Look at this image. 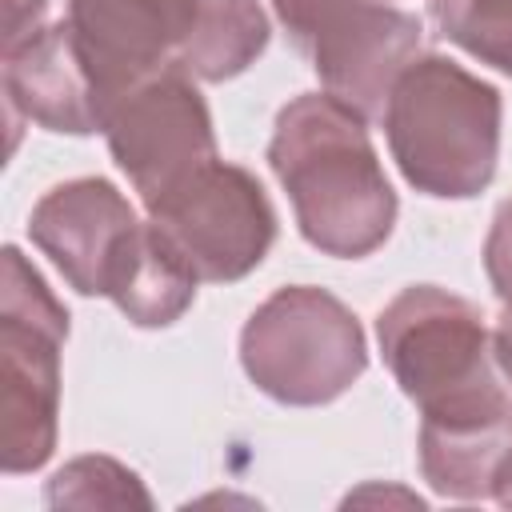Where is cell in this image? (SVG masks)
<instances>
[{
	"instance_id": "1",
	"label": "cell",
	"mask_w": 512,
	"mask_h": 512,
	"mask_svg": "<svg viewBox=\"0 0 512 512\" xmlns=\"http://www.w3.org/2000/svg\"><path fill=\"white\" fill-rule=\"evenodd\" d=\"M268 164L292 200L300 236L336 260L372 256L396 224V192L368 120L328 92L292 96L272 124Z\"/></svg>"
},
{
	"instance_id": "2",
	"label": "cell",
	"mask_w": 512,
	"mask_h": 512,
	"mask_svg": "<svg viewBox=\"0 0 512 512\" xmlns=\"http://www.w3.org/2000/svg\"><path fill=\"white\" fill-rule=\"evenodd\" d=\"M380 356L428 428L512 420V384L484 312L436 284H408L376 316Z\"/></svg>"
},
{
	"instance_id": "3",
	"label": "cell",
	"mask_w": 512,
	"mask_h": 512,
	"mask_svg": "<svg viewBox=\"0 0 512 512\" xmlns=\"http://www.w3.org/2000/svg\"><path fill=\"white\" fill-rule=\"evenodd\" d=\"M504 100L464 64L420 52L384 104V136L400 176L436 200L480 196L500 160Z\"/></svg>"
},
{
	"instance_id": "4",
	"label": "cell",
	"mask_w": 512,
	"mask_h": 512,
	"mask_svg": "<svg viewBox=\"0 0 512 512\" xmlns=\"http://www.w3.org/2000/svg\"><path fill=\"white\" fill-rule=\"evenodd\" d=\"M240 368L276 404H332L368 368L364 328L328 288L288 284L244 320Z\"/></svg>"
},
{
	"instance_id": "5",
	"label": "cell",
	"mask_w": 512,
	"mask_h": 512,
	"mask_svg": "<svg viewBox=\"0 0 512 512\" xmlns=\"http://www.w3.org/2000/svg\"><path fill=\"white\" fill-rule=\"evenodd\" d=\"M68 308L16 244L0 276V460L8 476L48 464L60 428V348Z\"/></svg>"
},
{
	"instance_id": "6",
	"label": "cell",
	"mask_w": 512,
	"mask_h": 512,
	"mask_svg": "<svg viewBox=\"0 0 512 512\" xmlns=\"http://www.w3.org/2000/svg\"><path fill=\"white\" fill-rule=\"evenodd\" d=\"M144 212L208 284L244 280L276 244V208L264 184L220 156Z\"/></svg>"
},
{
	"instance_id": "7",
	"label": "cell",
	"mask_w": 512,
	"mask_h": 512,
	"mask_svg": "<svg viewBox=\"0 0 512 512\" xmlns=\"http://www.w3.org/2000/svg\"><path fill=\"white\" fill-rule=\"evenodd\" d=\"M104 140L144 208L216 160L208 100L184 68H164L124 92L108 108Z\"/></svg>"
},
{
	"instance_id": "8",
	"label": "cell",
	"mask_w": 512,
	"mask_h": 512,
	"mask_svg": "<svg viewBox=\"0 0 512 512\" xmlns=\"http://www.w3.org/2000/svg\"><path fill=\"white\" fill-rule=\"evenodd\" d=\"M136 224V208L112 180L76 176L36 200L28 236L56 264L68 288H76L80 296H108L112 268Z\"/></svg>"
},
{
	"instance_id": "9",
	"label": "cell",
	"mask_w": 512,
	"mask_h": 512,
	"mask_svg": "<svg viewBox=\"0 0 512 512\" xmlns=\"http://www.w3.org/2000/svg\"><path fill=\"white\" fill-rule=\"evenodd\" d=\"M188 0H68V28L108 108L148 76L176 68Z\"/></svg>"
},
{
	"instance_id": "10",
	"label": "cell",
	"mask_w": 512,
	"mask_h": 512,
	"mask_svg": "<svg viewBox=\"0 0 512 512\" xmlns=\"http://www.w3.org/2000/svg\"><path fill=\"white\" fill-rule=\"evenodd\" d=\"M424 52V20L392 0H372L308 44L328 96L380 120L400 72Z\"/></svg>"
},
{
	"instance_id": "11",
	"label": "cell",
	"mask_w": 512,
	"mask_h": 512,
	"mask_svg": "<svg viewBox=\"0 0 512 512\" xmlns=\"http://www.w3.org/2000/svg\"><path fill=\"white\" fill-rule=\"evenodd\" d=\"M4 108L48 132H104V100L80 60L68 20L44 24L32 40L4 52Z\"/></svg>"
},
{
	"instance_id": "12",
	"label": "cell",
	"mask_w": 512,
	"mask_h": 512,
	"mask_svg": "<svg viewBox=\"0 0 512 512\" xmlns=\"http://www.w3.org/2000/svg\"><path fill=\"white\" fill-rule=\"evenodd\" d=\"M196 284L200 276L180 256V248L152 220H140L112 268L108 300L136 328H168L192 308Z\"/></svg>"
},
{
	"instance_id": "13",
	"label": "cell",
	"mask_w": 512,
	"mask_h": 512,
	"mask_svg": "<svg viewBox=\"0 0 512 512\" xmlns=\"http://www.w3.org/2000/svg\"><path fill=\"white\" fill-rule=\"evenodd\" d=\"M268 36L272 28L260 0H188L176 68L204 84L232 80L256 64Z\"/></svg>"
},
{
	"instance_id": "14",
	"label": "cell",
	"mask_w": 512,
	"mask_h": 512,
	"mask_svg": "<svg viewBox=\"0 0 512 512\" xmlns=\"http://www.w3.org/2000/svg\"><path fill=\"white\" fill-rule=\"evenodd\" d=\"M444 40L512 76V0H428Z\"/></svg>"
},
{
	"instance_id": "15",
	"label": "cell",
	"mask_w": 512,
	"mask_h": 512,
	"mask_svg": "<svg viewBox=\"0 0 512 512\" xmlns=\"http://www.w3.org/2000/svg\"><path fill=\"white\" fill-rule=\"evenodd\" d=\"M52 508H152L140 476L112 456H76L44 488Z\"/></svg>"
},
{
	"instance_id": "16",
	"label": "cell",
	"mask_w": 512,
	"mask_h": 512,
	"mask_svg": "<svg viewBox=\"0 0 512 512\" xmlns=\"http://www.w3.org/2000/svg\"><path fill=\"white\" fill-rule=\"evenodd\" d=\"M364 4H372V0H272V12L288 28L296 48L308 52V44L316 36H324L332 24H340L344 16H352Z\"/></svg>"
},
{
	"instance_id": "17",
	"label": "cell",
	"mask_w": 512,
	"mask_h": 512,
	"mask_svg": "<svg viewBox=\"0 0 512 512\" xmlns=\"http://www.w3.org/2000/svg\"><path fill=\"white\" fill-rule=\"evenodd\" d=\"M484 272L492 292L512 304V200H504L492 216V228L484 236Z\"/></svg>"
},
{
	"instance_id": "18",
	"label": "cell",
	"mask_w": 512,
	"mask_h": 512,
	"mask_svg": "<svg viewBox=\"0 0 512 512\" xmlns=\"http://www.w3.org/2000/svg\"><path fill=\"white\" fill-rule=\"evenodd\" d=\"M44 12L48 0H4V40H0V56L20 48L24 40H32L44 28Z\"/></svg>"
},
{
	"instance_id": "19",
	"label": "cell",
	"mask_w": 512,
	"mask_h": 512,
	"mask_svg": "<svg viewBox=\"0 0 512 512\" xmlns=\"http://www.w3.org/2000/svg\"><path fill=\"white\" fill-rule=\"evenodd\" d=\"M496 352H500V368H504V376H508V384H512V304H504V316L496 320Z\"/></svg>"
},
{
	"instance_id": "20",
	"label": "cell",
	"mask_w": 512,
	"mask_h": 512,
	"mask_svg": "<svg viewBox=\"0 0 512 512\" xmlns=\"http://www.w3.org/2000/svg\"><path fill=\"white\" fill-rule=\"evenodd\" d=\"M492 500L504 504V508H512V448H508V456H504V464H500V472H496Z\"/></svg>"
}]
</instances>
